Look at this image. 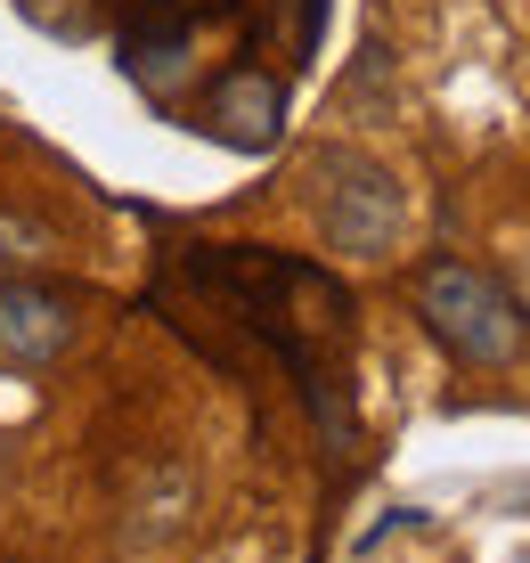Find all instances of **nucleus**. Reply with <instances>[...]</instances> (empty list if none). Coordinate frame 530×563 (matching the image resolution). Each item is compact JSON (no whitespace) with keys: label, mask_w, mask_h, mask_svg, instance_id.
Here are the masks:
<instances>
[{"label":"nucleus","mask_w":530,"mask_h":563,"mask_svg":"<svg viewBox=\"0 0 530 563\" xmlns=\"http://www.w3.org/2000/svg\"><path fill=\"white\" fill-rule=\"evenodd\" d=\"M188 269L294 367L319 433L335 450H351L360 417H351V376H343V343H351V295L343 286L327 269L278 254V245H188Z\"/></svg>","instance_id":"f257e3e1"},{"label":"nucleus","mask_w":530,"mask_h":563,"mask_svg":"<svg viewBox=\"0 0 530 563\" xmlns=\"http://www.w3.org/2000/svg\"><path fill=\"white\" fill-rule=\"evenodd\" d=\"M417 319L465 367H515L522 343H530V310L515 302V286L457 262V254H433L417 269Z\"/></svg>","instance_id":"f03ea898"},{"label":"nucleus","mask_w":530,"mask_h":563,"mask_svg":"<svg viewBox=\"0 0 530 563\" xmlns=\"http://www.w3.org/2000/svg\"><path fill=\"white\" fill-rule=\"evenodd\" d=\"M310 212H319V238L327 254H351V262H376L400 245V180L360 147H319L310 155Z\"/></svg>","instance_id":"7ed1b4c3"},{"label":"nucleus","mask_w":530,"mask_h":563,"mask_svg":"<svg viewBox=\"0 0 530 563\" xmlns=\"http://www.w3.org/2000/svg\"><path fill=\"white\" fill-rule=\"evenodd\" d=\"M82 310H90L82 286H57L42 269L0 278V360L9 367H57L82 343Z\"/></svg>","instance_id":"20e7f679"},{"label":"nucleus","mask_w":530,"mask_h":563,"mask_svg":"<svg viewBox=\"0 0 530 563\" xmlns=\"http://www.w3.org/2000/svg\"><path fill=\"white\" fill-rule=\"evenodd\" d=\"M278 123H286V90L269 82V74L238 66L221 90H212V131H221L229 147H269V140H278Z\"/></svg>","instance_id":"39448f33"},{"label":"nucleus","mask_w":530,"mask_h":563,"mask_svg":"<svg viewBox=\"0 0 530 563\" xmlns=\"http://www.w3.org/2000/svg\"><path fill=\"white\" fill-rule=\"evenodd\" d=\"M0 465H9V441H0Z\"/></svg>","instance_id":"423d86ee"}]
</instances>
